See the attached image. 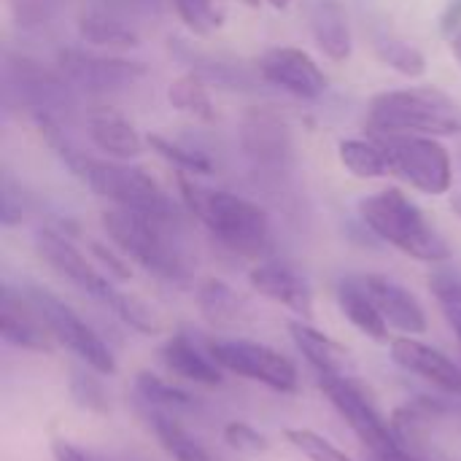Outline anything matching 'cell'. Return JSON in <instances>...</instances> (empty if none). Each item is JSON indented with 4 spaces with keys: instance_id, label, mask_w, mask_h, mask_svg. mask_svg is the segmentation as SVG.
<instances>
[{
    "instance_id": "35",
    "label": "cell",
    "mask_w": 461,
    "mask_h": 461,
    "mask_svg": "<svg viewBox=\"0 0 461 461\" xmlns=\"http://www.w3.org/2000/svg\"><path fill=\"white\" fill-rule=\"evenodd\" d=\"M286 440L311 461H351L340 448H335L327 438L316 435L313 429H286Z\"/></svg>"
},
{
    "instance_id": "1",
    "label": "cell",
    "mask_w": 461,
    "mask_h": 461,
    "mask_svg": "<svg viewBox=\"0 0 461 461\" xmlns=\"http://www.w3.org/2000/svg\"><path fill=\"white\" fill-rule=\"evenodd\" d=\"M178 189L186 211L232 254L265 259L273 249L270 216L254 200L224 189H205L189 173H178Z\"/></svg>"
},
{
    "instance_id": "33",
    "label": "cell",
    "mask_w": 461,
    "mask_h": 461,
    "mask_svg": "<svg viewBox=\"0 0 461 461\" xmlns=\"http://www.w3.org/2000/svg\"><path fill=\"white\" fill-rule=\"evenodd\" d=\"M197 300H200L203 313H205L211 321L235 319V316H238V308H240L238 294H235L224 281H216V278H211V281H205V284L200 286Z\"/></svg>"
},
{
    "instance_id": "10",
    "label": "cell",
    "mask_w": 461,
    "mask_h": 461,
    "mask_svg": "<svg viewBox=\"0 0 461 461\" xmlns=\"http://www.w3.org/2000/svg\"><path fill=\"white\" fill-rule=\"evenodd\" d=\"M240 149L262 170L281 176L294 165V138L289 124L270 108H249L240 119Z\"/></svg>"
},
{
    "instance_id": "15",
    "label": "cell",
    "mask_w": 461,
    "mask_h": 461,
    "mask_svg": "<svg viewBox=\"0 0 461 461\" xmlns=\"http://www.w3.org/2000/svg\"><path fill=\"white\" fill-rule=\"evenodd\" d=\"M249 284L262 297H267V300L289 308L300 319L311 321V316H313V292H311L308 281L294 267H289L284 262H259L249 273Z\"/></svg>"
},
{
    "instance_id": "8",
    "label": "cell",
    "mask_w": 461,
    "mask_h": 461,
    "mask_svg": "<svg viewBox=\"0 0 461 461\" xmlns=\"http://www.w3.org/2000/svg\"><path fill=\"white\" fill-rule=\"evenodd\" d=\"M27 297L35 303L49 332L54 335V340L59 346L73 351L89 370L100 373L103 378L116 373V359H113L111 348L100 340V335L70 305H65L59 297H54L46 289H30Z\"/></svg>"
},
{
    "instance_id": "17",
    "label": "cell",
    "mask_w": 461,
    "mask_h": 461,
    "mask_svg": "<svg viewBox=\"0 0 461 461\" xmlns=\"http://www.w3.org/2000/svg\"><path fill=\"white\" fill-rule=\"evenodd\" d=\"M159 359L173 375L192 381L197 386H221L224 384V370L219 367V362L211 357V351L205 354L186 332L170 335L159 348Z\"/></svg>"
},
{
    "instance_id": "25",
    "label": "cell",
    "mask_w": 461,
    "mask_h": 461,
    "mask_svg": "<svg viewBox=\"0 0 461 461\" xmlns=\"http://www.w3.org/2000/svg\"><path fill=\"white\" fill-rule=\"evenodd\" d=\"M167 103L176 111L189 113V116H194L200 122H213L216 119V108H213L208 84L194 73H184V76H178V78H173L167 84Z\"/></svg>"
},
{
    "instance_id": "29",
    "label": "cell",
    "mask_w": 461,
    "mask_h": 461,
    "mask_svg": "<svg viewBox=\"0 0 461 461\" xmlns=\"http://www.w3.org/2000/svg\"><path fill=\"white\" fill-rule=\"evenodd\" d=\"M146 143L151 146V151H157L162 159H167L170 165H176L181 173H189V176H211L213 173V162L205 151L200 149H192V146H184V143H176L159 132L149 135Z\"/></svg>"
},
{
    "instance_id": "16",
    "label": "cell",
    "mask_w": 461,
    "mask_h": 461,
    "mask_svg": "<svg viewBox=\"0 0 461 461\" xmlns=\"http://www.w3.org/2000/svg\"><path fill=\"white\" fill-rule=\"evenodd\" d=\"M392 359L402 370L435 384L438 389L448 394H461V365L448 359L440 348H432L416 338L402 335L392 340Z\"/></svg>"
},
{
    "instance_id": "21",
    "label": "cell",
    "mask_w": 461,
    "mask_h": 461,
    "mask_svg": "<svg viewBox=\"0 0 461 461\" xmlns=\"http://www.w3.org/2000/svg\"><path fill=\"white\" fill-rule=\"evenodd\" d=\"M170 51L178 62L189 68V73L200 76L208 86H221V89H238V92H251L257 89V81L235 62H227L221 57L205 54L194 49L192 43L181 38H170Z\"/></svg>"
},
{
    "instance_id": "27",
    "label": "cell",
    "mask_w": 461,
    "mask_h": 461,
    "mask_svg": "<svg viewBox=\"0 0 461 461\" xmlns=\"http://www.w3.org/2000/svg\"><path fill=\"white\" fill-rule=\"evenodd\" d=\"M440 413H443V405L438 400L419 397V400H413V402L394 411L392 429L402 443H416V440L424 438V432L432 427V421L440 419Z\"/></svg>"
},
{
    "instance_id": "14",
    "label": "cell",
    "mask_w": 461,
    "mask_h": 461,
    "mask_svg": "<svg viewBox=\"0 0 461 461\" xmlns=\"http://www.w3.org/2000/svg\"><path fill=\"white\" fill-rule=\"evenodd\" d=\"M362 284H365L367 294L373 297V303L378 305L381 316L386 319L389 330H397L408 338L427 332V327H429L427 311L411 289H405L394 278L378 276V273L362 276Z\"/></svg>"
},
{
    "instance_id": "45",
    "label": "cell",
    "mask_w": 461,
    "mask_h": 461,
    "mask_svg": "<svg viewBox=\"0 0 461 461\" xmlns=\"http://www.w3.org/2000/svg\"><path fill=\"white\" fill-rule=\"evenodd\" d=\"M448 43H451V51H454V57L461 62V27L448 38Z\"/></svg>"
},
{
    "instance_id": "9",
    "label": "cell",
    "mask_w": 461,
    "mask_h": 461,
    "mask_svg": "<svg viewBox=\"0 0 461 461\" xmlns=\"http://www.w3.org/2000/svg\"><path fill=\"white\" fill-rule=\"evenodd\" d=\"M57 68L76 89L89 95H105V92L135 86L149 73L143 62H132L111 54H95L84 49H62L57 54Z\"/></svg>"
},
{
    "instance_id": "31",
    "label": "cell",
    "mask_w": 461,
    "mask_h": 461,
    "mask_svg": "<svg viewBox=\"0 0 461 461\" xmlns=\"http://www.w3.org/2000/svg\"><path fill=\"white\" fill-rule=\"evenodd\" d=\"M127 327H132L135 332H143V335H157L162 330V321L157 316V311L143 303L140 297L135 294H127V292H116V297L111 300L108 305Z\"/></svg>"
},
{
    "instance_id": "12",
    "label": "cell",
    "mask_w": 461,
    "mask_h": 461,
    "mask_svg": "<svg viewBox=\"0 0 461 461\" xmlns=\"http://www.w3.org/2000/svg\"><path fill=\"white\" fill-rule=\"evenodd\" d=\"M259 76L267 84L303 100H316L327 92V76L319 62L294 46H276L265 51L259 59Z\"/></svg>"
},
{
    "instance_id": "30",
    "label": "cell",
    "mask_w": 461,
    "mask_h": 461,
    "mask_svg": "<svg viewBox=\"0 0 461 461\" xmlns=\"http://www.w3.org/2000/svg\"><path fill=\"white\" fill-rule=\"evenodd\" d=\"M173 5L194 35H213L227 16V0H173Z\"/></svg>"
},
{
    "instance_id": "13",
    "label": "cell",
    "mask_w": 461,
    "mask_h": 461,
    "mask_svg": "<svg viewBox=\"0 0 461 461\" xmlns=\"http://www.w3.org/2000/svg\"><path fill=\"white\" fill-rule=\"evenodd\" d=\"M0 335L5 343L38 354H51L57 346L35 303L27 294H16L11 286H3L0 294Z\"/></svg>"
},
{
    "instance_id": "42",
    "label": "cell",
    "mask_w": 461,
    "mask_h": 461,
    "mask_svg": "<svg viewBox=\"0 0 461 461\" xmlns=\"http://www.w3.org/2000/svg\"><path fill=\"white\" fill-rule=\"evenodd\" d=\"M51 456H54V461H95L92 456H86L78 446H73L68 440H54L51 443Z\"/></svg>"
},
{
    "instance_id": "43",
    "label": "cell",
    "mask_w": 461,
    "mask_h": 461,
    "mask_svg": "<svg viewBox=\"0 0 461 461\" xmlns=\"http://www.w3.org/2000/svg\"><path fill=\"white\" fill-rule=\"evenodd\" d=\"M446 319H448V324H451V330H454V335H456L461 346V308H446Z\"/></svg>"
},
{
    "instance_id": "3",
    "label": "cell",
    "mask_w": 461,
    "mask_h": 461,
    "mask_svg": "<svg viewBox=\"0 0 461 461\" xmlns=\"http://www.w3.org/2000/svg\"><path fill=\"white\" fill-rule=\"evenodd\" d=\"M359 216L389 246L419 262H446L451 246L427 219V213L400 189H384L359 203Z\"/></svg>"
},
{
    "instance_id": "41",
    "label": "cell",
    "mask_w": 461,
    "mask_h": 461,
    "mask_svg": "<svg viewBox=\"0 0 461 461\" xmlns=\"http://www.w3.org/2000/svg\"><path fill=\"white\" fill-rule=\"evenodd\" d=\"M461 27V0H448L443 14H440V32L451 38Z\"/></svg>"
},
{
    "instance_id": "23",
    "label": "cell",
    "mask_w": 461,
    "mask_h": 461,
    "mask_svg": "<svg viewBox=\"0 0 461 461\" xmlns=\"http://www.w3.org/2000/svg\"><path fill=\"white\" fill-rule=\"evenodd\" d=\"M338 305H340V313L365 338H370L375 343H386L389 340V324L381 316V311L373 303V297L367 294L362 278H343L338 284Z\"/></svg>"
},
{
    "instance_id": "34",
    "label": "cell",
    "mask_w": 461,
    "mask_h": 461,
    "mask_svg": "<svg viewBox=\"0 0 461 461\" xmlns=\"http://www.w3.org/2000/svg\"><path fill=\"white\" fill-rule=\"evenodd\" d=\"M62 5L65 0H8L11 19L22 30H43L59 16Z\"/></svg>"
},
{
    "instance_id": "5",
    "label": "cell",
    "mask_w": 461,
    "mask_h": 461,
    "mask_svg": "<svg viewBox=\"0 0 461 461\" xmlns=\"http://www.w3.org/2000/svg\"><path fill=\"white\" fill-rule=\"evenodd\" d=\"M384 149L389 170L405 178L413 189L424 194H446L451 189V157L446 146L432 135L416 132H370Z\"/></svg>"
},
{
    "instance_id": "20",
    "label": "cell",
    "mask_w": 461,
    "mask_h": 461,
    "mask_svg": "<svg viewBox=\"0 0 461 461\" xmlns=\"http://www.w3.org/2000/svg\"><path fill=\"white\" fill-rule=\"evenodd\" d=\"M78 38L89 46H108V49H132L140 43L138 30L124 19L116 5H86L76 22Z\"/></svg>"
},
{
    "instance_id": "32",
    "label": "cell",
    "mask_w": 461,
    "mask_h": 461,
    "mask_svg": "<svg viewBox=\"0 0 461 461\" xmlns=\"http://www.w3.org/2000/svg\"><path fill=\"white\" fill-rule=\"evenodd\" d=\"M135 392L149 408H189L194 400L184 389L151 375V373H138L135 378Z\"/></svg>"
},
{
    "instance_id": "18",
    "label": "cell",
    "mask_w": 461,
    "mask_h": 461,
    "mask_svg": "<svg viewBox=\"0 0 461 461\" xmlns=\"http://www.w3.org/2000/svg\"><path fill=\"white\" fill-rule=\"evenodd\" d=\"M86 135L111 159L130 162L143 154L140 132L113 108H92L86 113Z\"/></svg>"
},
{
    "instance_id": "46",
    "label": "cell",
    "mask_w": 461,
    "mask_h": 461,
    "mask_svg": "<svg viewBox=\"0 0 461 461\" xmlns=\"http://www.w3.org/2000/svg\"><path fill=\"white\" fill-rule=\"evenodd\" d=\"M273 8H278V11H284V8H289L292 5V0H267Z\"/></svg>"
},
{
    "instance_id": "2",
    "label": "cell",
    "mask_w": 461,
    "mask_h": 461,
    "mask_svg": "<svg viewBox=\"0 0 461 461\" xmlns=\"http://www.w3.org/2000/svg\"><path fill=\"white\" fill-rule=\"evenodd\" d=\"M178 224L124 208L103 211V227L111 243L151 276L173 284H184L192 276L189 257L176 238Z\"/></svg>"
},
{
    "instance_id": "19",
    "label": "cell",
    "mask_w": 461,
    "mask_h": 461,
    "mask_svg": "<svg viewBox=\"0 0 461 461\" xmlns=\"http://www.w3.org/2000/svg\"><path fill=\"white\" fill-rule=\"evenodd\" d=\"M308 27L316 46L332 59L346 62L354 49L348 14L340 0H308Z\"/></svg>"
},
{
    "instance_id": "28",
    "label": "cell",
    "mask_w": 461,
    "mask_h": 461,
    "mask_svg": "<svg viewBox=\"0 0 461 461\" xmlns=\"http://www.w3.org/2000/svg\"><path fill=\"white\" fill-rule=\"evenodd\" d=\"M373 51L375 57L389 65L392 70L402 73V76H411V78H419L427 73V57L421 54V49H416L413 43L402 41V38H394V35H378L373 41Z\"/></svg>"
},
{
    "instance_id": "24",
    "label": "cell",
    "mask_w": 461,
    "mask_h": 461,
    "mask_svg": "<svg viewBox=\"0 0 461 461\" xmlns=\"http://www.w3.org/2000/svg\"><path fill=\"white\" fill-rule=\"evenodd\" d=\"M149 424H151V429H154V435H157V440H159V446L165 448V454L170 456V459L176 461H219L213 459L178 421H173L170 416H165V413H159L157 408L149 413Z\"/></svg>"
},
{
    "instance_id": "4",
    "label": "cell",
    "mask_w": 461,
    "mask_h": 461,
    "mask_svg": "<svg viewBox=\"0 0 461 461\" xmlns=\"http://www.w3.org/2000/svg\"><path fill=\"white\" fill-rule=\"evenodd\" d=\"M370 132H416V135H459L461 105L435 86L389 89L370 100Z\"/></svg>"
},
{
    "instance_id": "11",
    "label": "cell",
    "mask_w": 461,
    "mask_h": 461,
    "mask_svg": "<svg viewBox=\"0 0 461 461\" xmlns=\"http://www.w3.org/2000/svg\"><path fill=\"white\" fill-rule=\"evenodd\" d=\"M35 251L38 257L65 281H70L76 289H81L84 294L111 305V300L116 297V289L111 284V276H103L70 240L68 235L43 227L35 232Z\"/></svg>"
},
{
    "instance_id": "37",
    "label": "cell",
    "mask_w": 461,
    "mask_h": 461,
    "mask_svg": "<svg viewBox=\"0 0 461 461\" xmlns=\"http://www.w3.org/2000/svg\"><path fill=\"white\" fill-rule=\"evenodd\" d=\"M224 443L238 451V454H246V456H259L270 448L267 438L259 435L251 424H243V421H230L224 427Z\"/></svg>"
},
{
    "instance_id": "22",
    "label": "cell",
    "mask_w": 461,
    "mask_h": 461,
    "mask_svg": "<svg viewBox=\"0 0 461 461\" xmlns=\"http://www.w3.org/2000/svg\"><path fill=\"white\" fill-rule=\"evenodd\" d=\"M289 335L297 351L308 359V365L316 367L319 375H348V367H351L348 348L332 340L330 335H324L321 330H316L311 321L305 319L289 321Z\"/></svg>"
},
{
    "instance_id": "26",
    "label": "cell",
    "mask_w": 461,
    "mask_h": 461,
    "mask_svg": "<svg viewBox=\"0 0 461 461\" xmlns=\"http://www.w3.org/2000/svg\"><path fill=\"white\" fill-rule=\"evenodd\" d=\"M338 157L340 162L346 165V170L357 178H384L389 170V159L384 154V149L370 138V140H362V138H348V140H340L338 146Z\"/></svg>"
},
{
    "instance_id": "36",
    "label": "cell",
    "mask_w": 461,
    "mask_h": 461,
    "mask_svg": "<svg viewBox=\"0 0 461 461\" xmlns=\"http://www.w3.org/2000/svg\"><path fill=\"white\" fill-rule=\"evenodd\" d=\"M100 373L89 370V373H73V381H70V394L76 400V405L92 411V413H105L108 411V397H105V389L100 384Z\"/></svg>"
},
{
    "instance_id": "47",
    "label": "cell",
    "mask_w": 461,
    "mask_h": 461,
    "mask_svg": "<svg viewBox=\"0 0 461 461\" xmlns=\"http://www.w3.org/2000/svg\"><path fill=\"white\" fill-rule=\"evenodd\" d=\"M246 5H259V0H243Z\"/></svg>"
},
{
    "instance_id": "40",
    "label": "cell",
    "mask_w": 461,
    "mask_h": 461,
    "mask_svg": "<svg viewBox=\"0 0 461 461\" xmlns=\"http://www.w3.org/2000/svg\"><path fill=\"white\" fill-rule=\"evenodd\" d=\"M92 254L103 262V267H108V276L116 281H127L130 278V267L124 259H119L111 249H105L103 243H92Z\"/></svg>"
},
{
    "instance_id": "44",
    "label": "cell",
    "mask_w": 461,
    "mask_h": 461,
    "mask_svg": "<svg viewBox=\"0 0 461 461\" xmlns=\"http://www.w3.org/2000/svg\"><path fill=\"white\" fill-rule=\"evenodd\" d=\"M113 3H122L127 8H157V0H113Z\"/></svg>"
},
{
    "instance_id": "39",
    "label": "cell",
    "mask_w": 461,
    "mask_h": 461,
    "mask_svg": "<svg viewBox=\"0 0 461 461\" xmlns=\"http://www.w3.org/2000/svg\"><path fill=\"white\" fill-rule=\"evenodd\" d=\"M429 286L446 308H461V278L440 273L429 278Z\"/></svg>"
},
{
    "instance_id": "7",
    "label": "cell",
    "mask_w": 461,
    "mask_h": 461,
    "mask_svg": "<svg viewBox=\"0 0 461 461\" xmlns=\"http://www.w3.org/2000/svg\"><path fill=\"white\" fill-rule=\"evenodd\" d=\"M211 357L219 362L221 370L238 375V378H249L254 384H262L273 392L281 394H294L300 386V375L297 367L289 357H284L281 351L257 343V340H216L208 346Z\"/></svg>"
},
{
    "instance_id": "38",
    "label": "cell",
    "mask_w": 461,
    "mask_h": 461,
    "mask_svg": "<svg viewBox=\"0 0 461 461\" xmlns=\"http://www.w3.org/2000/svg\"><path fill=\"white\" fill-rule=\"evenodd\" d=\"M27 213V203H24V194L16 192V184L11 181V176L3 178V208H0V221L3 227H16L22 224Z\"/></svg>"
},
{
    "instance_id": "6",
    "label": "cell",
    "mask_w": 461,
    "mask_h": 461,
    "mask_svg": "<svg viewBox=\"0 0 461 461\" xmlns=\"http://www.w3.org/2000/svg\"><path fill=\"white\" fill-rule=\"evenodd\" d=\"M3 84L5 97L16 100L30 113H49L62 122V116L76 111V86L62 76V70H51L27 54L5 51Z\"/></svg>"
}]
</instances>
